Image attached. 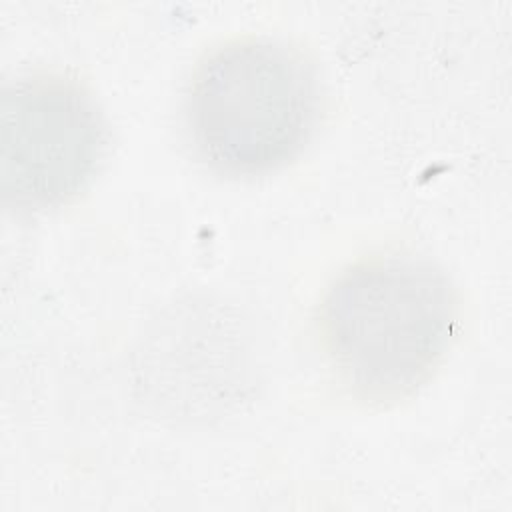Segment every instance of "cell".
<instances>
[{"mask_svg": "<svg viewBox=\"0 0 512 512\" xmlns=\"http://www.w3.org/2000/svg\"><path fill=\"white\" fill-rule=\"evenodd\" d=\"M0 190L16 212H46L74 200L106 150L94 94L64 72H26L2 86Z\"/></svg>", "mask_w": 512, "mask_h": 512, "instance_id": "3", "label": "cell"}, {"mask_svg": "<svg viewBox=\"0 0 512 512\" xmlns=\"http://www.w3.org/2000/svg\"><path fill=\"white\" fill-rule=\"evenodd\" d=\"M318 112L320 84L310 58L264 34L206 50L184 92V128L196 158L230 178L260 176L290 162Z\"/></svg>", "mask_w": 512, "mask_h": 512, "instance_id": "2", "label": "cell"}, {"mask_svg": "<svg viewBox=\"0 0 512 512\" xmlns=\"http://www.w3.org/2000/svg\"><path fill=\"white\" fill-rule=\"evenodd\" d=\"M458 296L434 262L386 252L344 268L326 288L318 332L352 396L392 404L430 380L458 328Z\"/></svg>", "mask_w": 512, "mask_h": 512, "instance_id": "1", "label": "cell"}]
</instances>
